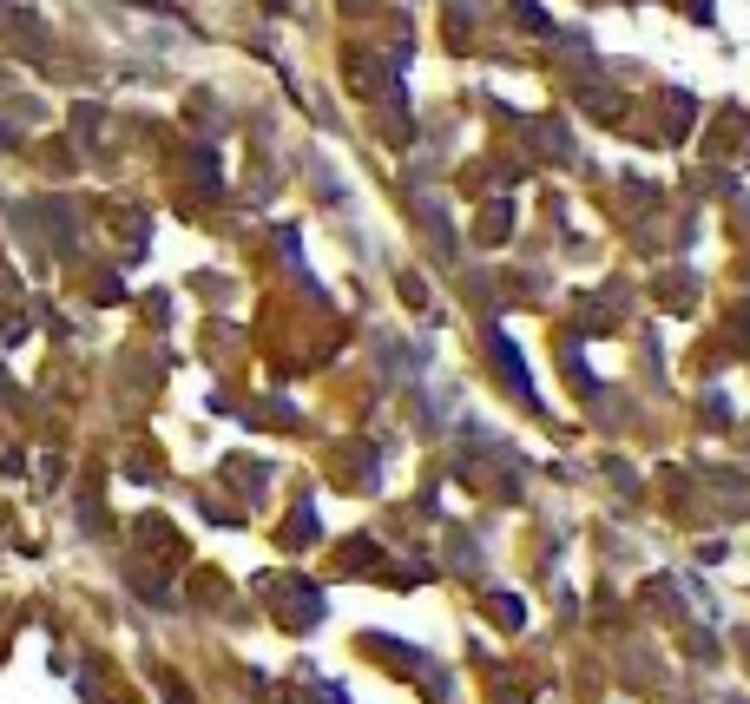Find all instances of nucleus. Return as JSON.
<instances>
[]
</instances>
